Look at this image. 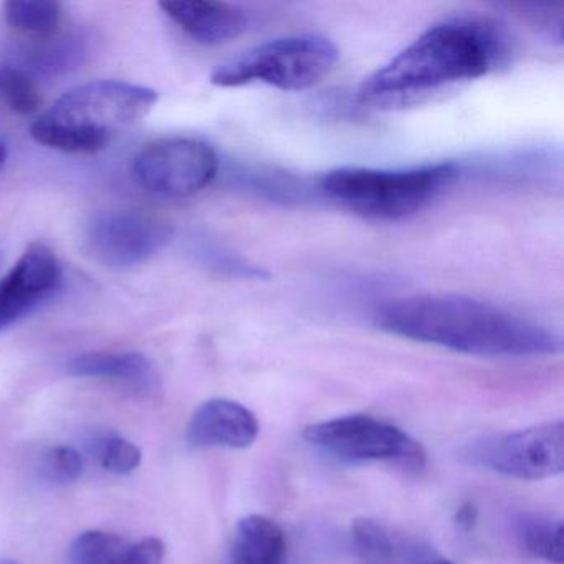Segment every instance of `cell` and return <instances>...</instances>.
<instances>
[{
    "mask_svg": "<svg viewBox=\"0 0 564 564\" xmlns=\"http://www.w3.org/2000/svg\"><path fill=\"white\" fill-rule=\"evenodd\" d=\"M68 375L75 378L110 379L134 391H160V376L153 362L141 352H85L67 365Z\"/></svg>",
    "mask_w": 564,
    "mask_h": 564,
    "instance_id": "5bb4252c",
    "label": "cell"
},
{
    "mask_svg": "<svg viewBox=\"0 0 564 564\" xmlns=\"http://www.w3.org/2000/svg\"><path fill=\"white\" fill-rule=\"evenodd\" d=\"M158 101L153 88L121 80L78 85L32 123L42 147L67 154H97L121 131L140 123Z\"/></svg>",
    "mask_w": 564,
    "mask_h": 564,
    "instance_id": "3957f363",
    "label": "cell"
},
{
    "mask_svg": "<svg viewBox=\"0 0 564 564\" xmlns=\"http://www.w3.org/2000/svg\"><path fill=\"white\" fill-rule=\"evenodd\" d=\"M164 14L180 25L184 34L204 45H219L240 37L249 29V15L229 2L184 0L163 2Z\"/></svg>",
    "mask_w": 564,
    "mask_h": 564,
    "instance_id": "7c38bea8",
    "label": "cell"
},
{
    "mask_svg": "<svg viewBox=\"0 0 564 564\" xmlns=\"http://www.w3.org/2000/svg\"><path fill=\"white\" fill-rule=\"evenodd\" d=\"M289 540L279 523L263 514H247L237 523L229 564H286Z\"/></svg>",
    "mask_w": 564,
    "mask_h": 564,
    "instance_id": "9a60e30c",
    "label": "cell"
},
{
    "mask_svg": "<svg viewBox=\"0 0 564 564\" xmlns=\"http://www.w3.org/2000/svg\"><path fill=\"white\" fill-rule=\"evenodd\" d=\"M375 323L389 335L464 355L528 358L563 351V341L550 329L468 296L388 300L376 310Z\"/></svg>",
    "mask_w": 564,
    "mask_h": 564,
    "instance_id": "6da1fadb",
    "label": "cell"
},
{
    "mask_svg": "<svg viewBox=\"0 0 564 564\" xmlns=\"http://www.w3.org/2000/svg\"><path fill=\"white\" fill-rule=\"evenodd\" d=\"M219 173V158L206 141L163 138L147 144L133 160V177L156 196L181 199L206 189Z\"/></svg>",
    "mask_w": 564,
    "mask_h": 564,
    "instance_id": "ba28073f",
    "label": "cell"
},
{
    "mask_svg": "<svg viewBox=\"0 0 564 564\" xmlns=\"http://www.w3.org/2000/svg\"><path fill=\"white\" fill-rule=\"evenodd\" d=\"M170 239L166 224L133 210L100 214L87 230L88 249L95 259L115 270L141 265L164 249Z\"/></svg>",
    "mask_w": 564,
    "mask_h": 564,
    "instance_id": "9c48e42d",
    "label": "cell"
},
{
    "mask_svg": "<svg viewBox=\"0 0 564 564\" xmlns=\"http://www.w3.org/2000/svg\"><path fill=\"white\" fill-rule=\"evenodd\" d=\"M356 556L365 564H425L437 557L431 546L399 533L376 518H356L351 524Z\"/></svg>",
    "mask_w": 564,
    "mask_h": 564,
    "instance_id": "4fadbf2b",
    "label": "cell"
},
{
    "mask_svg": "<svg viewBox=\"0 0 564 564\" xmlns=\"http://www.w3.org/2000/svg\"><path fill=\"white\" fill-rule=\"evenodd\" d=\"M2 11L9 28L39 41L57 37L64 24V6L54 0H11Z\"/></svg>",
    "mask_w": 564,
    "mask_h": 564,
    "instance_id": "2e32d148",
    "label": "cell"
},
{
    "mask_svg": "<svg viewBox=\"0 0 564 564\" xmlns=\"http://www.w3.org/2000/svg\"><path fill=\"white\" fill-rule=\"evenodd\" d=\"M84 474V458L77 448L58 445L51 448L42 460V475L51 484H74Z\"/></svg>",
    "mask_w": 564,
    "mask_h": 564,
    "instance_id": "44dd1931",
    "label": "cell"
},
{
    "mask_svg": "<svg viewBox=\"0 0 564 564\" xmlns=\"http://www.w3.org/2000/svg\"><path fill=\"white\" fill-rule=\"evenodd\" d=\"M8 147L0 141V170L6 166V163H8Z\"/></svg>",
    "mask_w": 564,
    "mask_h": 564,
    "instance_id": "cb8c5ba5",
    "label": "cell"
},
{
    "mask_svg": "<svg viewBox=\"0 0 564 564\" xmlns=\"http://www.w3.org/2000/svg\"><path fill=\"white\" fill-rule=\"evenodd\" d=\"M0 98L21 117H31L42 107V94L31 72L18 65H0Z\"/></svg>",
    "mask_w": 564,
    "mask_h": 564,
    "instance_id": "d6986e66",
    "label": "cell"
},
{
    "mask_svg": "<svg viewBox=\"0 0 564 564\" xmlns=\"http://www.w3.org/2000/svg\"><path fill=\"white\" fill-rule=\"evenodd\" d=\"M0 564H18L15 561L12 560H0Z\"/></svg>",
    "mask_w": 564,
    "mask_h": 564,
    "instance_id": "484cf974",
    "label": "cell"
},
{
    "mask_svg": "<svg viewBox=\"0 0 564 564\" xmlns=\"http://www.w3.org/2000/svg\"><path fill=\"white\" fill-rule=\"evenodd\" d=\"M166 546L156 536L143 538L131 546L130 564H163Z\"/></svg>",
    "mask_w": 564,
    "mask_h": 564,
    "instance_id": "7402d4cb",
    "label": "cell"
},
{
    "mask_svg": "<svg viewBox=\"0 0 564 564\" xmlns=\"http://www.w3.org/2000/svg\"><path fill=\"white\" fill-rule=\"evenodd\" d=\"M477 520L478 510L470 501L458 507L457 513H455V523L465 531H470L471 528L475 527V523H477Z\"/></svg>",
    "mask_w": 564,
    "mask_h": 564,
    "instance_id": "603a6c76",
    "label": "cell"
},
{
    "mask_svg": "<svg viewBox=\"0 0 564 564\" xmlns=\"http://www.w3.org/2000/svg\"><path fill=\"white\" fill-rule=\"evenodd\" d=\"M303 437L323 454L343 462L361 465L386 462L405 471H421L427 454L398 425L371 415L355 414L308 425Z\"/></svg>",
    "mask_w": 564,
    "mask_h": 564,
    "instance_id": "8992f818",
    "label": "cell"
},
{
    "mask_svg": "<svg viewBox=\"0 0 564 564\" xmlns=\"http://www.w3.org/2000/svg\"><path fill=\"white\" fill-rule=\"evenodd\" d=\"M64 270L54 250L32 243L0 279V332L32 315L61 290Z\"/></svg>",
    "mask_w": 564,
    "mask_h": 564,
    "instance_id": "30bf717a",
    "label": "cell"
},
{
    "mask_svg": "<svg viewBox=\"0 0 564 564\" xmlns=\"http://www.w3.org/2000/svg\"><path fill=\"white\" fill-rule=\"evenodd\" d=\"M458 174L457 164L435 163L404 170L338 167L319 177V189L362 217L398 220L424 209Z\"/></svg>",
    "mask_w": 564,
    "mask_h": 564,
    "instance_id": "277c9868",
    "label": "cell"
},
{
    "mask_svg": "<svg viewBox=\"0 0 564 564\" xmlns=\"http://www.w3.org/2000/svg\"><path fill=\"white\" fill-rule=\"evenodd\" d=\"M464 457L477 467L518 480L556 477L564 470L563 421L484 435L467 444Z\"/></svg>",
    "mask_w": 564,
    "mask_h": 564,
    "instance_id": "52a82bcc",
    "label": "cell"
},
{
    "mask_svg": "<svg viewBox=\"0 0 564 564\" xmlns=\"http://www.w3.org/2000/svg\"><path fill=\"white\" fill-rule=\"evenodd\" d=\"M257 415L232 399H210L194 411L187 441L196 447L247 448L259 437Z\"/></svg>",
    "mask_w": 564,
    "mask_h": 564,
    "instance_id": "8fae6325",
    "label": "cell"
},
{
    "mask_svg": "<svg viewBox=\"0 0 564 564\" xmlns=\"http://www.w3.org/2000/svg\"><path fill=\"white\" fill-rule=\"evenodd\" d=\"M131 546L118 534L91 530L72 543L68 554L72 564H130Z\"/></svg>",
    "mask_w": 564,
    "mask_h": 564,
    "instance_id": "ac0fdd59",
    "label": "cell"
},
{
    "mask_svg": "<svg viewBox=\"0 0 564 564\" xmlns=\"http://www.w3.org/2000/svg\"><path fill=\"white\" fill-rule=\"evenodd\" d=\"M563 536L561 520L540 514H523L517 521V538L523 550L547 563L563 564Z\"/></svg>",
    "mask_w": 564,
    "mask_h": 564,
    "instance_id": "e0dca14e",
    "label": "cell"
},
{
    "mask_svg": "<svg viewBox=\"0 0 564 564\" xmlns=\"http://www.w3.org/2000/svg\"><path fill=\"white\" fill-rule=\"evenodd\" d=\"M425 564H454L451 561L442 560V557H434V560L427 561Z\"/></svg>",
    "mask_w": 564,
    "mask_h": 564,
    "instance_id": "d4e9b609",
    "label": "cell"
},
{
    "mask_svg": "<svg viewBox=\"0 0 564 564\" xmlns=\"http://www.w3.org/2000/svg\"><path fill=\"white\" fill-rule=\"evenodd\" d=\"M338 48L315 34L289 35L263 42L214 70L210 82L220 88L265 84L300 91L319 84L338 62Z\"/></svg>",
    "mask_w": 564,
    "mask_h": 564,
    "instance_id": "5b68a950",
    "label": "cell"
},
{
    "mask_svg": "<svg viewBox=\"0 0 564 564\" xmlns=\"http://www.w3.org/2000/svg\"><path fill=\"white\" fill-rule=\"evenodd\" d=\"M98 458L105 470L117 475L133 474L143 460L140 447L128 438L113 435L98 445Z\"/></svg>",
    "mask_w": 564,
    "mask_h": 564,
    "instance_id": "ffe728a7",
    "label": "cell"
},
{
    "mask_svg": "<svg viewBox=\"0 0 564 564\" xmlns=\"http://www.w3.org/2000/svg\"><path fill=\"white\" fill-rule=\"evenodd\" d=\"M508 57L510 39L497 22L447 19L369 75L359 88V100L375 107L409 104L448 85L484 77Z\"/></svg>",
    "mask_w": 564,
    "mask_h": 564,
    "instance_id": "7a4b0ae2",
    "label": "cell"
}]
</instances>
